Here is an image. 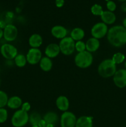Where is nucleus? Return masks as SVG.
Listing matches in <instances>:
<instances>
[{
	"mask_svg": "<svg viewBox=\"0 0 126 127\" xmlns=\"http://www.w3.org/2000/svg\"><path fill=\"white\" fill-rule=\"evenodd\" d=\"M42 57V51L39 48H30L26 55L27 63L31 65H35L39 63Z\"/></svg>",
	"mask_w": 126,
	"mask_h": 127,
	"instance_id": "10",
	"label": "nucleus"
},
{
	"mask_svg": "<svg viewBox=\"0 0 126 127\" xmlns=\"http://www.w3.org/2000/svg\"><path fill=\"white\" fill-rule=\"evenodd\" d=\"M46 127H54V124H47Z\"/></svg>",
	"mask_w": 126,
	"mask_h": 127,
	"instance_id": "37",
	"label": "nucleus"
},
{
	"mask_svg": "<svg viewBox=\"0 0 126 127\" xmlns=\"http://www.w3.org/2000/svg\"><path fill=\"white\" fill-rule=\"evenodd\" d=\"M0 85H1V79H0Z\"/></svg>",
	"mask_w": 126,
	"mask_h": 127,
	"instance_id": "41",
	"label": "nucleus"
},
{
	"mask_svg": "<svg viewBox=\"0 0 126 127\" xmlns=\"http://www.w3.org/2000/svg\"><path fill=\"white\" fill-rule=\"evenodd\" d=\"M61 53L59 44L51 43L48 44L44 49V54L46 57L53 59L58 57Z\"/></svg>",
	"mask_w": 126,
	"mask_h": 127,
	"instance_id": "12",
	"label": "nucleus"
},
{
	"mask_svg": "<svg viewBox=\"0 0 126 127\" xmlns=\"http://www.w3.org/2000/svg\"><path fill=\"white\" fill-rule=\"evenodd\" d=\"M75 50L78 53L84 52L86 50V45H85V42H83L82 40L77 41L75 43Z\"/></svg>",
	"mask_w": 126,
	"mask_h": 127,
	"instance_id": "29",
	"label": "nucleus"
},
{
	"mask_svg": "<svg viewBox=\"0 0 126 127\" xmlns=\"http://www.w3.org/2000/svg\"><path fill=\"white\" fill-rule=\"evenodd\" d=\"M77 120V119L73 112L70 111L64 112L59 119L60 126L61 127H75Z\"/></svg>",
	"mask_w": 126,
	"mask_h": 127,
	"instance_id": "8",
	"label": "nucleus"
},
{
	"mask_svg": "<svg viewBox=\"0 0 126 127\" xmlns=\"http://www.w3.org/2000/svg\"><path fill=\"white\" fill-rule=\"evenodd\" d=\"M85 31L83 29L80 27H75L71 31L70 33V37L74 40L75 42L82 40L85 37Z\"/></svg>",
	"mask_w": 126,
	"mask_h": 127,
	"instance_id": "21",
	"label": "nucleus"
},
{
	"mask_svg": "<svg viewBox=\"0 0 126 127\" xmlns=\"http://www.w3.org/2000/svg\"><path fill=\"white\" fill-rule=\"evenodd\" d=\"M93 62V56L92 53L88 51L78 53L74 58L75 65L81 69L89 68Z\"/></svg>",
	"mask_w": 126,
	"mask_h": 127,
	"instance_id": "3",
	"label": "nucleus"
},
{
	"mask_svg": "<svg viewBox=\"0 0 126 127\" xmlns=\"http://www.w3.org/2000/svg\"><path fill=\"white\" fill-rule=\"evenodd\" d=\"M85 45H86V50L92 53L96 52L99 49L100 47V42L97 38L91 37L88 39L85 43Z\"/></svg>",
	"mask_w": 126,
	"mask_h": 127,
	"instance_id": "18",
	"label": "nucleus"
},
{
	"mask_svg": "<svg viewBox=\"0 0 126 127\" xmlns=\"http://www.w3.org/2000/svg\"><path fill=\"white\" fill-rule=\"evenodd\" d=\"M56 105L60 111H68L70 106L69 99L65 95H59L56 100Z\"/></svg>",
	"mask_w": 126,
	"mask_h": 127,
	"instance_id": "14",
	"label": "nucleus"
},
{
	"mask_svg": "<svg viewBox=\"0 0 126 127\" xmlns=\"http://www.w3.org/2000/svg\"><path fill=\"white\" fill-rule=\"evenodd\" d=\"M9 97L7 93L4 91L0 90V108H4L7 106Z\"/></svg>",
	"mask_w": 126,
	"mask_h": 127,
	"instance_id": "27",
	"label": "nucleus"
},
{
	"mask_svg": "<svg viewBox=\"0 0 126 127\" xmlns=\"http://www.w3.org/2000/svg\"><path fill=\"white\" fill-rule=\"evenodd\" d=\"M31 109V105L28 102H23L22 104V106H21V109L22 110L25 112H28V111L30 110Z\"/></svg>",
	"mask_w": 126,
	"mask_h": 127,
	"instance_id": "31",
	"label": "nucleus"
},
{
	"mask_svg": "<svg viewBox=\"0 0 126 127\" xmlns=\"http://www.w3.org/2000/svg\"><path fill=\"white\" fill-rule=\"evenodd\" d=\"M124 66H125V69H126V62H125V63H124Z\"/></svg>",
	"mask_w": 126,
	"mask_h": 127,
	"instance_id": "39",
	"label": "nucleus"
},
{
	"mask_svg": "<svg viewBox=\"0 0 126 127\" xmlns=\"http://www.w3.org/2000/svg\"><path fill=\"white\" fill-rule=\"evenodd\" d=\"M106 37L107 42L112 47H123L126 44V29L121 25L112 26L108 29Z\"/></svg>",
	"mask_w": 126,
	"mask_h": 127,
	"instance_id": "1",
	"label": "nucleus"
},
{
	"mask_svg": "<svg viewBox=\"0 0 126 127\" xmlns=\"http://www.w3.org/2000/svg\"><path fill=\"white\" fill-rule=\"evenodd\" d=\"M118 1H121V2H126V0H118Z\"/></svg>",
	"mask_w": 126,
	"mask_h": 127,
	"instance_id": "38",
	"label": "nucleus"
},
{
	"mask_svg": "<svg viewBox=\"0 0 126 127\" xmlns=\"http://www.w3.org/2000/svg\"><path fill=\"white\" fill-rule=\"evenodd\" d=\"M65 0H55V4L57 7H62L64 5Z\"/></svg>",
	"mask_w": 126,
	"mask_h": 127,
	"instance_id": "32",
	"label": "nucleus"
},
{
	"mask_svg": "<svg viewBox=\"0 0 126 127\" xmlns=\"http://www.w3.org/2000/svg\"><path fill=\"white\" fill-rule=\"evenodd\" d=\"M3 38V29L0 28V40Z\"/></svg>",
	"mask_w": 126,
	"mask_h": 127,
	"instance_id": "35",
	"label": "nucleus"
},
{
	"mask_svg": "<svg viewBox=\"0 0 126 127\" xmlns=\"http://www.w3.org/2000/svg\"><path fill=\"white\" fill-rule=\"evenodd\" d=\"M111 59L113 61L114 63L117 65V64H119L123 63L126 59V57L121 52H117L112 55Z\"/></svg>",
	"mask_w": 126,
	"mask_h": 127,
	"instance_id": "25",
	"label": "nucleus"
},
{
	"mask_svg": "<svg viewBox=\"0 0 126 127\" xmlns=\"http://www.w3.org/2000/svg\"><path fill=\"white\" fill-rule=\"evenodd\" d=\"M121 9L122 12H126V2H124L122 4V5L121 6Z\"/></svg>",
	"mask_w": 126,
	"mask_h": 127,
	"instance_id": "34",
	"label": "nucleus"
},
{
	"mask_svg": "<svg viewBox=\"0 0 126 127\" xmlns=\"http://www.w3.org/2000/svg\"><path fill=\"white\" fill-rule=\"evenodd\" d=\"M67 29L65 27L61 25H56L51 29V33L52 35L54 38L60 40L67 37Z\"/></svg>",
	"mask_w": 126,
	"mask_h": 127,
	"instance_id": "13",
	"label": "nucleus"
},
{
	"mask_svg": "<svg viewBox=\"0 0 126 127\" xmlns=\"http://www.w3.org/2000/svg\"><path fill=\"white\" fill-rule=\"evenodd\" d=\"M75 41L70 37H65L60 40L59 43L61 53L65 56H70L74 53L75 48Z\"/></svg>",
	"mask_w": 126,
	"mask_h": 127,
	"instance_id": "5",
	"label": "nucleus"
},
{
	"mask_svg": "<svg viewBox=\"0 0 126 127\" xmlns=\"http://www.w3.org/2000/svg\"><path fill=\"white\" fill-rule=\"evenodd\" d=\"M122 26L126 29V17L124 19L123 21H122Z\"/></svg>",
	"mask_w": 126,
	"mask_h": 127,
	"instance_id": "36",
	"label": "nucleus"
},
{
	"mask_svg": "<svg viewBox=\"0 0 126 127\" xmlns=\"http://www.w3.org/2000/svg\"><path fill=\"white\" fill-rule=\"evenodd\" d=\"M112 77L114 84L116 86L121 89L126 87V69L125 68L116 71Z\"/></svg>",
	"mask_w": 126,
	"mask_h": 127,
	"instance_id": "11",
	"label": "nucleus"
},
{
	"mask_svg": "<svg viewBox=\"0 0 126 127\" xmlns=\"http://www.w3.org/2000/svg\"><path fill=\"white\" fill-rule=\"evenodd\" d=\"M106 7L107 9V11L114 12V11H116L117 6H116V4L115 3V2L109 0V1H107V3H106Z\"/></svg>",
	"mask_w": 126,
	"mask_h": 127,
	"instance_id": "30",
	"label": "nucleus"
},
{
	"mask_svg": "<svg viewBox=\"0 0 126 127\" xmlns=\"http://www.w3.org/2000/svg\"><path fill=\"white\" fill-rule=\"evenodd\" d=\"M29 115L28 112L18 109L16 110L11 117V122L14 127H23L28 123Z\"/></svg>",
	"mask_w": 126,
	"mask_h": 127,
	"instance_id": "4",
	"label": "nucleus"
},
{
	"mask_svg": "<svg viewBox=\"0 0 126 127\" xmlns=\"http://www.w3.org/2000/svg\"><path fill=\"white\" fill-rule=\"evenodd\" d=\"M117 71L116 64L111 58H107L103 60L98 66V73L103 78L112 77Z\"/></svg>",
	"mask_w": 126,
	"mask_h": 127,
	"instance_id": "2",
	"label": "nucleus"
},
{
	"mask_svg": "<svg viewBox=\"0 0 126 127\" xmlns=\"http://www.w3.org/2000/svg\"><path fill=\"white\" fill-rule=\"evenodd\" d=\"M22 103L23 102L20 97L14 95L9 98L7 106L12 110H18L20 107H21Z\"/></svg>",
	"mask_w": 126,
	"mask_h": 127,
	"instance_id": "19",
	"label": "nucleus"
},
{
	"mask_svg": "<svg viewBox=\"0 0 126 127\" xmlns=\"http://www.w3.org/2000/svg\"><path fill=\"white\" fill-rule=\"evenodd\" d=\"M43 119L47 124H55L59 120V117L56 112L53 111H49L43 115Z\"/></svg>",
	"mask_w": 126,
	"mask_h": 127,
	"instance_id": "22",
	"label": "nucleus"
},
{
	"mask_svg": "<svg viewBox=\"0 0 126 127\" xmlns=\"http://www.w3.org/2000/svg\"><path fill=\"white\" fill-rule=\"evenodd\" d=\"M0 53L2 57L7 60H12L18 54V50L13 45L5 43L0 47Z\"/></svg>",
	"mask_w": 126,
	"mask_h": 127,
	"instance_id": "6",
	"label": "nucleus"
},
{
	"mask_svg": "<svg viewBox=\"0 0 126 127\" xmlns=\"http://www.w3.org/2000/svg\"><path fill=\"white\" fill-rule=\"evenodd\" d=\"M8 119V112L5 108H0V124H4Z\"/></svg>",
	"mask_w": 126,
	"mask_h": 127,
	"instance_id": "28",
	"label": "nucleus"
},
{
	"mask_svg": "<svg viewBox=\"0 0 126 127\" xmlns=\"http://www.w3.org/2000/svg\"><path fill=\"white\" fill-rule=\"evenodd\" d=\"M75 127H93V117L87 115L80 117L77 120Z\"/></svg>",
	"mask_w": 126,
	"mask_h": 127,
	"instance_id": "15",
	"label": "nucleus"
},
{
	"mask_svg": "<svg viewBox=\"0 0 126 127\" xmlns=\"http://www.w3.org/2000/svg\"><path fill=\"white\" fill-rule=\"evenodd\" d=\"M90 11L93 15L96 16H101L104 11L102 6L98 4H95L93 5L90 8Z\"/></svg>",
	"mask_w": 126,
	"mask_h": 127,
	"instance_id": "26",
	"label": "nucleus"
},
{
	"mask_svg": "<svg viewBox=\"0 0 126 127\" xmlns=\"http://www.w3.org/2000/svg\"><path fill=\"white\" fill-rule=\"evenodd\" d=\"M43 39L42 35L38 33H33L28 38V44L31 48H39L43 44Z\"/></svg>",
	"mask_w": 126,
	"mask_h": 127,
	"instance_id": "16",
	"label": "nucleus"
},
{
	"mask_svg": "<svg viewBox=\"0 0 126 127\" xmlns=\"http://www.w3.org/2000/svg\"><path fill=\"white\" fill-rule=\"evenodd\" d=\"M46 125H47V123L43 119H42V120H40V122H39V124H38V126L39 127H46Z\"/></svg>",
	"mask_w": 126,
	"mask_h": 127,
	"instance_id": "33",
	"label": "nucleus"
},
{
	"mask_svg": "<svg viewBox=\"0 0 126 127\" xmlns=\"http://www.w3.org/2000/svg\"><path fill=\"white\" fill-rule=\"evenodd\" d=\"M18 35V29L15 25L7 24L3 29V38L6 42H14Z\"/></svg>",
	"mask_w": 126,
	"mask_h": 127,
	"instance_id": "9",
	"label": "nucleus"
},
{
	"mask_svg": "<svg viewBox=\"0 0 126 127\" xmlns=\"http://www.w3.org/2000/svg\"><path fill=\"white\" fill-rule=\"evenodd\" d=\"M41 69L44 72H48L51 70L53 66L52 59L47 57H43L39 63Z\"/></svg>",
	"mask_w": 126,
	"mask_h": 127,
	"instance_id": "20",
	"label": "nucleus"
},
{
	"mask_svg": "<svg viewBox=\"0 0 126 127\" xmlns=\"http://www.w3.org/2000/svg\"><path fill=\"white\" fill-rule=\"evenodd\" d=\"M43 118L42 117L40 114L37 112H32L29 115V120L28 122L30 124L31 126H33V125H38L40 120Z\"/></svg>",
	"mask_w": 126,
	"mask_h": 127,
	"instance_id": "23",
	"label": "nucleus"
},
{
	"mask_svg": "<svg viewBox=\"0 0 126 127\" xmlns=\"http://www.w3.org/2000/svg\"><path fill=\"white\" fill-rule=\"evenodd\" d=\"M14 64L19 68L24 67L27 63L26 56L23 54L18 53L14 59Z\"/></svg>",
	"mask_w": 126,
	"mask_h": 127,
	"instance_id": "24",
	"label": "nucleus"
},
{
	"mask_svg": "<svg viewBox=\"0 0 126 127\" xmlns=\"http://www.w3.org/2000/svg\"><path fill=\"white\" fill-rule=\"evenodd\" d=\"M101 19L103 23L107 25H112L116 22V16L113 12L109 11H104L101 16H100Z\"/></svg>",
	"mask_w": 126,
	"mask_h": 127,
	"instance_id": "17",
	"label": "nucleus"
},
{
	"mask_svg": "<svg viewBox=\"0 0 126 127\" xmlns=\"http://www.w3.org/2000/svg\"><path fill=\"white\" fill-rule=\"evenodd\" d=\"M108 27L106 24L103 22H97L93 26L91 27V35L92 37L97 39H101L106 36L108 32Z\"/></svg>",
	"mask_w": 126,
	"mask_h": 127,
	"instance_id": "7",
	"label": "nucleus"
},
{
	"mask_svg": "<svg viewBox=\"0 0 126 127\" xmlns=\"http://www.w3.org/2000/svg\"><path fill=\"white\" fill-rule=\"evenodd\" d=\"M31 127H39L38 125H33V126H32Z\"/></svg>",
	"mask_w": 126,
	"mask_h": 127,
	"instance_id": "40",
	"label": "nucleus"
}]
</instances>
